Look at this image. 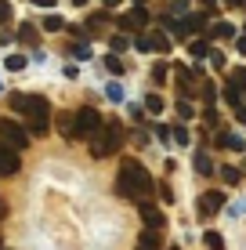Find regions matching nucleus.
Segmentation results:
<instances>
[{
	"mask_svg": "<svg viewBox=\"0 0 246 250\" xmlns=\"http://www.w3.org/2000/svg\"><path fill=\"white\" fill-rule=\"evenodd\" d=\"M145 192H152V178L138 160H123L116 170V196L123 200H141Z\"/></svg>",
	"mask_w": 246,
	"mask_h": 250,
	"instance_id": "nucleus-1",
	"label": "nucleus"
},
{
	"mask_svg": "<svg viewBox=\"0 0 246 250\" xmlns=\"http://www.w3.org/2000/svg\"><path fill=\"white\" fill-rule=\"evenodd\" d=\"M120 142H123L120 120H105V124H101V131H98L95 138H91V156H98V160L113 156V152L120 149Z\"/></svg>",
	"mask_w": 246,
	"mask_h": 250,
	"instance_id": "nucleus-2",
	"label": "nucleus"
},
{
	"mask_svg": "<svg viewBox=\"0 0 246 250\" xmlns=\"http://www.w3.org/2000/svg\"><path fill=\"white\" fill-rule=\"evenodd\" d=\"M25 116H29V134H47L51 131V105L47 98H29L25 102Z\"/></svg>",
	"mask_w": 246,
	"mask_h": 250,
	"instance_id": "nucleus-3",
	"label": "nucleus"
},
{
	"mask_svg": "<svg viewBox=\"0 0 246 250\" xmlns=\"http://www.w3.org/2000/svg\"><path fill=\"white\" fill-rule=\"evenodd\" d=\"M101 124H105V120L98 116V109H91V105H83L80 113L73 116V138H95L98 131H101Z\"/></svg>",
	"mask_w": 246,
	"mask_h": 250,
	"instance_id": "nucleus-4",
	"label": "nucleus"
},
{
	"mask_svg": "<svg viewBox=\"0 0 246 250\" xmlns=\"http://www.w3.org/2000/svg\"><path fill=\"white\" fill-rule=\"evenodd\" d=\"M0 142L11 145L15 152H22L25 145H29V131H25L22 124H15V120H0Z\"/></svg>",
	"mask_w": 246,
	"mask_h": 250,
	"instance_id": "nucleus-5",
	"label": "nucleus"
},
{
	"mask_svg": "<svg viewBox=\"0 0 246 250\" xmlns=\"http://www.w3.org/2000/svg\"><path fill=\"white\" fill-rule=\"evenodd\" d=\"M217 210H225V192H217V188H210V192L199 196V218H214Z\"/></svg>",
	"mask_w": 246,
	"mask_h": 250,
	"instance_id": "nucleus-6",
	"label": "nucleus"
},
{
	"mask_svg": "<svg viewBox=\"0 0 246 250\" xmlns=\"http://www.w3.org/2000/svg\"><path fill=\"white\" fill-rule=\"evenodd\" d=\"M15 170H19V152L0 142V174L7 178V174H15Z\"/></svg>",
	"mask_w": 246,
	"mask_h": 250,
	"instance_id": "nucleus-7",
	"label": "nucleus"
},
{
	"mask_svg": "<svg viewBox=\"0 0 246 250\" xmlns=\"http://www.w3.org/2000/svg\"><path fill=\"white\" fill-rule=\"evenodd\" d=\"M149 22V11H141V7H134V11H127L120 19V29H141V25Z\"/></svg>",
	"mask_w": 246,
	"mask_h": 250,
	"instance_id": "nucleus-8",
	"label": "nucleus"
},
{
	"mask_svg": "<svg viewBox=\"0 0 246 250\" xmlns=\"http://www.w3.org/2000/svg\"><path fill=\"white\" fill-rule=\"evenodd\" d=\"M141 221L152 229H163V210L159 207H152V203H141Z\"/></svg>",
	"mask_w": 246,
	"mask_h": 250,
	"instance_id": "nucleus-9",
	"label": "nucleus"
},
{
	"mask_svg": "<svg viewBox=\"0 0 246 250\" xmlns=\"http://www.w3.org/2000/svg\"><path fill=\"white\" fill-rule=\"evenodd\" d=\"M159 243H163V239H159V229H145L141 239H138V250H159Z\"/></svg>",
	"mask_w": 246,
	"mask_h": 250,
	"instance_id": "nucleus-10",
	"label": "nucleus"
},
{
	"mask_svg": "<svg viewBox=\"0 0 246 250\" xmlns=\"http://www.w3.org/2000/svg\"><path fill=\"white\" fill-rule=\"evenodd\" d=\"M149 44H152V51L167 55V51H170V37H167V33H152V37H149Z\"/></svg>",
	"mask_w": 246,
	"mask_h": 250,
	"instance_id": "nucleus-11",
	"label": "nucleus"
},
{
	"mask_svg": "<svg viewBox=\"0 0 246 250\" xmlns=\"http://www.w3.org/2000/svg\"><path fill=\"white\" fill-rule=\"evenodd\" d=\"M203 243H207V250H225L221 232H207V236H203Z\"/></svg>",
	"mask_w": 246,
	"mask_h": 250,
	"instance_id": "nucleus-12",
	"label": "nucleus"
},
{
	"mask_svg": "<svg viewBox=\"0 0 246 250\" xmlns=\"http://www.w3.org/2000/svg\"><path fill=\"white\" fill-rule=\"evenodd\" d=\"M19 40H22V44H37V29H33L29 22L19 25Z\"/></svg>",
	"mask_w": 246,
	"mask_h": 250,
	"instance_id": "nucleus-13",
	"label": "nucleus"
},
{
	"mask_svg": "<svg viewBox=\"0 0 246 250\" xmlns=\"http://www.w3.org/2000/svg\"><path fill=\"white\" fill-rule=\"evenodd\" d=\"M196 170H199V174H214V163H210L207 152H199V156H196Z\"/></svg>",
	"mask_w": 246,
	"mask_h": 250,
	"instance_id": "nucleus-14",
	"label": "nucleus"
},
{
	"mask_svg": "<svg viewBox=\"0 0 246 250\" xmlns=\"http://www.w3.org/2000/svg\"><path fill=\"white\" fill-rule=\"evenodd\" d=\"M105 69H109L113 76H123V62H120L116 55H109V58H105Z\"/></svg>",
	"mask_w": 246,
	"mask_h": 250,
	"instance_id": "nucleus-15",
	"label": "nucleus"
},
{
	"mask_svg": "<svg viewBox=\"0 0 246 250\" xmlns=\"http://www.w3.org/2000/svg\"><path fill=\"white\" fill-rule=\"evenodd\" d=\"M145 109H149V113H163V98H159V94H149V98H145Z\"/></svg>",
	"mask_w": 246,
	"mask_h": 250,
	"instance_id": "nucleus-16",
	"label": "nucleus"
},
{
	"mask_svg": "<svg viewBox=\"0 0 246 250\" xmlns=\"http://www.w3.org/2000/svg\"><path fill=\"white\" fill-rule=\"evenodd\" d=\"M167 69H170L167 62H156V65H152V80H156V83H163V80H167Z\"/></svg>",
	"mask_w": 246,
	"mask_h": 250,
	"instance_id": "nucleus-17",
	"label": "nucleus"
},
{
	"mask_svg": "<svg viewBox=\"0 0 246 250\" xmlns=\"http://www.w3.org/2000/svg\"><path fill=\"white\" fill-rule=\"evenodd\" d=\"M214 37H235V25H228V22H217V25H214Z\"/></svg>",
	"mask_w": 246,
	"mask_h": 250,
	"instance_id": "nucleus-18",
	"label": "nucleus"
},
{
	"mask_svg": "<svg viewBox=\"0 0 246 250\" xmlns=\"http://www.w3.org/2000/svg\"><path fill=\"white\" fill-rule=\"evenodd\" d=\"M225 98H228V105H239V87H235V83H228V87H225Z\"/></svg>",
	"mask_w": 246,
	"mask_h": 250,
	"instance_id": "nucleus-19",
	"label": "nucleus"
},
{
	"mask_svg": "<svg viewBox=\"0 0 246 250\" xmlns=\"http://www.w3.org/2000/svg\"><path fill=\"white\" fill-rule=\"evenodd\" d=\"M170 138H174L177 145H189V131H185V127H174V131H170Z\"/></svg>",
	"mask_w": 246,
	"mask_h": 250,
	"instance_id": "nucleus-20",
	"label": "nucleus"
},
{
	"mask_svg": "<svg viewBox=\"0 0 246 250\" xmlns=\"http://www.w3.org/2000/svg\"><path fill=\"white\" fill-rule=\"evenodd\" d=\"M192 55H196V58L210 55V44H207V40H196V44H192Z\"/></svg>",
	"mask_w": 246,
	"mask_h": 250,
	"instance_id": "nucleus-21",
	"label": "nucleus"
},
{
	"mask_svg": "<svg viewBox=\"0 0 246 250\" xmlns=\"http://www.w3.org/2000/svg\"><path fill=\"white\" fill-rule=\"evenodd\" d=\"M7 22H11V4L0 0V25H7Z\"/></svg>",
	"mask_w": 246,
	"mask_h": 250,
	"instance_id": "nucleus-22",
	"label": "nucleus"
},
{
	"mask_svg": "<svg viewBox=\"0 0 246 250\" xmlns=\"http://www.w3.org/2000/svg\"><path fill=\"white\" fill-rule=\"evenodd\" d=\"M109 98H113V102H123V87H120V83H109Z\"/></svg>",
	"mask_w": 246,
	"mask_h": 250,
	"instance_id": "nucleus-23",
	"label": "nucleus"
},
{
	"mask_svg": "<svg viewBox=\"0 0 246 250\" xmlns=\"http://www.w3.org/2000/svg\"><path fill=\"white\" fill-rule=\"evenodd\" d=\"M44 29H51V33L62 29V19H58V15H47V19H44Z\"/></svg>",
	"mask_w": 246,
	"mask_h": 250,
	"instance_id": "nucleus-24",
	"label": "nucleus"
},
{
	"mask_svg": "<svg viewBox=\"0 0 246 250\" xmlns=\"http://www.w3.org/2000/svg\"><path fill=\"white\" fill-rule=\"evenodd\" d=\"M7 69H15V73L25 69V58H22V55H11V58H7Z\"/></svg>",
	"mask_w": 246,
	"mask_h": 250,
	"instance_id": "nucleus-25",
	"label": "nucleus"
},
{
	"mask_svg": "<svg viewBox=\"0 0 246 250\" xmlns=\"http://www.w3.org/2000/svg\"><path fill=\"white\" fill-rule=\"evenodd\" d=\"M221 178H225V182H239V170H235V167H221Z\"/></svg>",
	"mask_w": 246,
	"mask_h": 250,
	"instance_id": "nucleus-26",
	"label": "nucleus"
},
{
	"mask_svg": "<svg viewBox=\"0 0 246 250\" xmlns=\"http://www.w3.org/2000/svg\"><path fill=\"white\" fill-rule=\"evenodd\" d=\"M232 83H235V87H239V91L246 87V69H235V80H232Z\"/></svg>",
	"mask_w": 246,
	"mask_h": 250,
	"instance_id": "nucleus-27",
	"label": "nucleus"
},
{
	"mask_svg": "<svg viewBox=\"0 0 246 250\" xmlns=\"http://www.w3.org/2000/svg\"><path fill=\"white\" fill-rule=\"evenodd\" d=\"M7 102H11L15 109H25V102H29V98H25V94H11V98H7Z\"/></svg>",
	"mask_w": 246,
	"mask_h": 250,
	"instance_id": "nucleus-28",
	"label": "nucleus"
},
{
	"mask_svg": "<svg viewBox=\"0 0 246 250\" xmlns=\"http://www.w3.org/2000/svg\"><path fill=\"white\" fill-rule=\"evenodd\" d=\"M177 116H181V120L192 116V105H189V102H181V105H177Z\"/></svg>",
	"mask_w": 246,
	"mask_h": 250,
	"instance_id": "nucleus-29",
	"label": "nucleus"
},
{
	"mask_svg": "<svg viewBox=\"0 0 246 250\" xmlns=\"http://www.w3.org/2000/svg\"><path fill=\"white\" fill-rule=\"evenodd\" d=\"M113 51H127V37H113Z\"/></svg>",
	"mask_w": 246,
	"mask_h": 250,
	"instance_id": "nucleus-30",
	"label": "nucleus"
},
{
	"mask_svg": "<svg viewBox=\"0 0 246 250\" xmlns=\"http://www.w3.org/2000/svg\"><path fill=\"white\" fill-rule=\"evenodd\" d=\"M232 109H235V116H239L243 124H246V105H243V102H239V105H232Z\"/></svg>",
	"mask_w": 246,
	"mask_h": 250,
	"instance_id": "nucleus-31",
	"label": "nucleus"
},
{
	"mask_svg": "<svg viewBox=\"0 0 246 250\" xmlns=\"http://www.w3.org/2000/svg\"><path fill=\"white\" fill-rule=\"evenodd\" d=\"M235 47H239V51H243V55H246V37H243V40H235Z\"/></svg>",
	"mask_w": 246,
	"mask_h": 250,
	"instance_id": "nucleus-32",
	"label": "nucleus"
},
{
	"mask_svg": "<svg viewBox=\"0 0 246 250\" xmlns=\"http://www.w3.org/2000/svg\"><path fill=\"white\" fill-rule=\"evenodd\" d=\"M203 4H207V7H214V4H217V0H203Z\"/></svg>",
	"mask_w": 246,
	"mask_h": 250,
	"instance_id": "nucleus-33",
	"label": "nucleus"
},
{
	"mask_svg": "<svg viewBox=\"0 0 246 250\" xmlns=\"http://www.w3.org/2000/svg\"><path fill=\"white\" fill-rule=\"evenodd\" d=\"M73 4H76V7H83V4H87V0H73Z\"/></svg>",
	"mask_w": 246,
	"mask_h": 250,
	"instance_id": "nucleus-34",
	"label": "nucleus"
},
{
	"mask_svg": "<svg viewBox=\"0 0 246 250\" xmlns=\"http://www.w3.org/2000/svg\"><path fill=\"white\" fill-rule=\"evenodd\" d=\"M0 221H4V207H0Z\"/></svg>",
	"mask_w": 246,
	"mask_h": 250,
	"instance_id": "nucleus-35",
	"label": "nucleus"
},
{
	"mask_svg": "<svg viewBox=\"0 0 246 250\" xmlns=\"http://www.w3.org/2000/svg\"><path fill=\"white\" fill-rule=\"evenodd\" d=\"M134 4H138V7H141V0H134Z\"/></svg>",
	"mask_w": 246,
	"mask_h": 250,
	"instance_id": "nucleus-36",
	"label": "nucleus"
},
{
	"mask_svg": "<svg viewBox=\"0 0 246 250\" xmlns=\"http://www.w3.org/2000/svg\"><path fill=\"white\" fill-rule=\"evenodd\" d=\"M0 243H4V239H0Z\"/></svg>",
	"mask_w": 246,
	"mask_h": 250,
	"instance_id": "nucleus-37",
	"label": "nucleus"
},
{
	"mask_svg": "<svg viewBox=\"0 0 246 250\" xmlns=\"http://www.w3.org/2000/svg\"><path fill=\"white\" fill-rule=\"evenodd\" d=\"M0 207H4V203H0Z\"/></svg>",
	"mask_w": 246,
	"mask_h": 250,
	"instance_id": "nucleus-38",
	"label": "nucleus"
}]
</instances>
